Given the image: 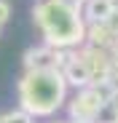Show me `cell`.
<instances>
[{"label": "cell", "instance_id": "5", "mask_svg": "<svg viewBox=\"0 0 118 123\" xmlns=\"http://www.w3.org/2000/svg\"><path fill=\"white\" fill-rule=\"evenodd\" d=\"M56 64H59V56L48 48H38V51L27 54V67L30 70H56Z\"/></svg>", "mask_w": 118, "mask_h": 123}, {"label": "cell", "instance_id": "6", "mask_svg": "<svg viewBox=\"0 0 118 123\" xmlns=\"http://www.w3.org/2000/svg\"><path fill=\"white\" fill-rule=\"evenodd\" d=\"M113 11H115L113 0H89V6H86V13L91 22H107Z\"/></svg>", "mask_w": 118, "mask_h": 123}, {"label": "cell", "instance_id": "4", "mask_svg": "<svg viewBox=\"0 0 118 123\" xmlns=\"http://www.w3.org/2000/svg\"><path fill=\"white\" fill-rule=\"evenodd\" d=\"M67 80L75 86H89L94 75H91V67H89V62L86 59H70V64H67Z\"/></svg>", "mask_w": 118, "mask_h": 123}, {"label": "cell", "instance_id": "3", "mask_svg": "<svg viewBox=\"0 0 118 123\" xmlns=\"http://www.w3.org/2000/svg\"><path fill=\"white\" fill-rule=\"evenodd\" d=\"M102 105H105V96L99 94V88L97 91H83L72 102V118H78V123H91L99 115Z\"/></svg>", "mask_w": 118, "mask_h": 123}, {"label": "cell", "instance_id": "10", "mask_svg": "<svg viewBox=\"0 0 118 123\" xmlns=\"http://www.w3.org/2000/svg\"><path fill=\"white\" fill-rule=\"evenodd\" d=\"M107 24H110V30H113V32L118 35V8H115V11H113V16L107 19Z\"/></svg>", "mask_w": 118, "mask_h": 123}, {"label": "cell", "instance_id": "7", "mask_svg": "<svg viewBox=\"0 0 118 123\" xmlns=\"http://www.w3.org/2000/svg\"><path fill=\"white\" fill-rule=\"evenodd\" d=\"M110 37H115V32L110 30L107 22H94V27L89 30V40H91L94 46H105V43H110Z\"/></svg>", "mask_w": 118, "mask_h": 123}, {"label": "cell", "instance_id": "8", "mask_svg": "<svg viewBox=\"0 0 118 123\" xmlns=\"http://www.w3.org/2000/svg\"><path fill=\"white\" fill-rule=\"evenodd\" d=\"M0 123H30V115H27V112H11V115H6Z\"/></svg>", "mask_w": 118, "mask_h": 123}, {"label": "cell", "instance_id": "2", "mask_svg": "<svg viewBox=\"0 0 118 123\" xmlns=\"http://www.w3.org/2000/svg\"><path fill=\"white\" fill-rule=\"evenodd\" d=\"M35 22L40 24V30L48 37V43H54V46H72L83 35L81 19H78L75 11L67 3H62V0L40 3L35 8Z\"/></svg>", "mask_w": 118, "mask_h": 123}, {"label": "cell", "instance_id": "9", "mask_svg": "<svg viewBox=\"0 0 118 123\" xmlns=\"http://www.w3.org/2000/svg\"><path fill=\"white\" fill-rule=\"evenodd\" d=\"M8 16H11V6L6 3V0H0V27L8 22Z\"/></svg>", "mask_w": 118, "mask_h": 123}, {"label": "cell", "instance_id": "11", "mask_svg": "<svg viewBox=\"0 0 118 123\" xmlns=\"http://www.w3.org/2000/svg\"><path fill=\"white\" fill-rule=\"evenodd\" d=\"M115 67H118V51H115Z\"/></svg>", "mask_w": 118, "mask_h": 123}, {"label": "cell", "instance_id": "1", "mask_svg": "<svg viewBox=\"0 0 118 123\" xmlns=\"http://www.w3.org/2000/svg\"><path fill=\"white\" fill-rule=\"evenodd\" d=\"M22 107L30 115H48L65 99V78L56 70H30L19 86Z\"/></svg>", "mask_w": 118, "mask_h": 123}]
</instances>
